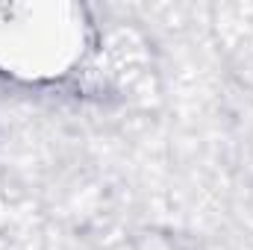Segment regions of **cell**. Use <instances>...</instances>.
Masks as SVG:
<instances>
[{"mask_svg":"<svg viewBox=\"0 0 253 250\" xmlns=\"http://www.w3.org/2000/svg\"><path fill=\"white\" fill-rule=\"evenodd\" d=\"M0 59L30 77L59 74L74 59L80 33L62 6H3Z\"/></svg>","mask_w":253,"mask_h":250,"instance_id":"6da1fadb","label":"cell"}]
</instances>
